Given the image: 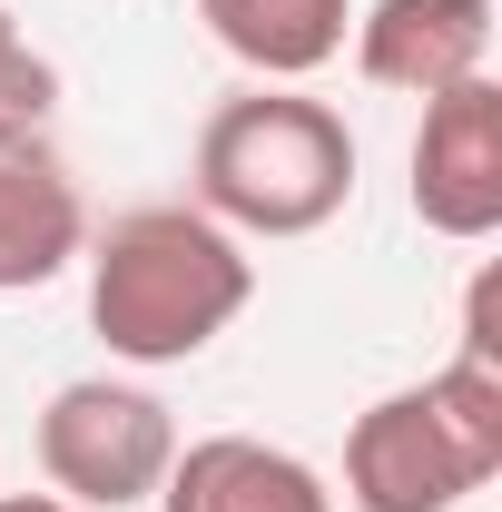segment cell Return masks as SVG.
Here are the masks:
<instances>
[{
  "label": "cell",
  "mask_w": 502,
  "mask_h": 512,
  "mask_svg": "<svg viewBox=\"0 0 502 512\" xmlns=\"http://www.w3.org/2000/svg\"><path fill=\"white\" fill-rule=\"evenodd\" d=\"M256 296V256L207 207H128L89 237V325L119 365H188Z\"/></svg>",
  "instance_id": "cell-1"
},
{
  "label": "cell",
  "mask_w": 502,
  "mask_h": 512,
  "mask_svg": "<svg viewBox=\"0 0 502 512\" xmlns=\"http://www.w3.org/2000/svg\"><path fill=\"white\" fill-rule=\"evenodd\" d=\"M197 197L227 237H315L355 197V128L306 89H247L197 128Z\"/></svg>",
  "instance_id": "cell-2"
},
{
  "label": "cell",
  "mask_w": 502,
  "mask_h": 512,
  "mask_svg": "<svg viewBox=\"0 0 502 512\" xmlns=\"http://www.w3.org/2000/svg\"><path fill=\"white\" fill-rule=\"evenodd\" d=\"M493 473H502V365H473V355L365 404L345 434V503L355 512H453Z\"/></svg>",
  "instance_id": "cell-3"
},
{
  "label": "cell",
  "mask_w": 502,
  "mask_h": 512,
  "mask_svg": "<svg viewBox=\"0 0 502 512\" xmlns=\"http://www.w3.org/2000/svg\"><path fill=\"white\" fill-rule=\"evenodd\" d=\"M178 463V424L148 384H119V375H79L50 394L40 414V473L69 512H128V503H158Z\"/></svg>",
  "instance_id": "cell-4"
},
{
  "label": "cell",
  "mask_w": 502,
  "mask_h": 512,
  "mask_svg": "<svg viewBox=\"0 0 502 512\" xmlns=\"http://www.w3.org/2000/svg\"><path fill=\"white\" fill-rule=\"evenodd\" d=\"M414 217L453 237V247H483L502 227V79H453L443 99H424L414 128Z\"/></svg>",
  "instance_id": "cell-5"
},
{
  "label": "cell",
  "mask_w": 502,
  "mask_h": 512,
  "mask_svg": "<svg viewBox=\"0 0 502 512\" xmlns=\"http://www.w3.org/2000/svg\"><path fill=\"white\" fill-rule=\"evenodd\" d=\"M355 69L404 99H443L493 69V0H375L355 20Z\"/></svg>",
  "instance_id": "cell-6"
},
{
  "label": "cell",
  "mask_w": 502,
  "mask_h": 512,
  "mask_svg": "<svg viewBox=\"0 0 502 512\" xmlns=\"http://www.w3.org/2000/svg\"><path fill=\"white\" fill-rule=\"evenodd\" d=\"M79 247H89V207H79V178L50 148V128L0 138V296L50 286Z\"/></svg>",
  "instance_id": "cell-7"
},
{
  "label": "cell",
  "mask_w": 502,
  "mask_h": 512,
  "mask_svg": "<svg viewBox=\"0 0 502 512\" xmlns=\"http://www.w3.org/2000/svg\"><path fill=\"white\" fill-rule=\"evenodd\" d=\"M158 512H335L325 473L286 444H256V434H197L178 444Z\"/></svg>",
  "instance_id": "cell-8"
},
{
  "label": "cell",
  "mask_w": 502,
  "mask_h": 512,
  "mask_svg": "<svg viewBox=\"0 0 502 512\" xmlns=\"http://www.w3.org/2000/svg\"><path fill=\"white\" fill-rule=\"evenodd\" d=\"M197 20L217 30L227 60H247L276 89H296V79H315V69L345 50L355 0H197Z\"/></svg>",
  "instance_id": "cell-9"
},
{
  "label": "cell",
  "mask_w": 502,
  "mask_h": 512,
  "mask_svg": "<svg viewBox=\"0 0 502 512\" xmlns=\"http://www.w3.org/2000/svg\"><path fill=\"white\" fill-rule=\"evenodd\" d=\"M50 109H60V69L20 40V20H10V0H0V138H40Z\"/></svg>",
  "instance_id": "cell-10"
},
{
  "label": "cell",
  "mask_w": 502,
  "mask_h": 512,
  "mask_svg": "<svg viewBox=\"0 0 502 512\" xmlns=\"http://www.w3.org/2000/svg\"><path fill=\"white\" fill-rule=\"evenodd\" d=\"M0 512H69L60 493H0Z\"/></svg>",
  "instance_id": "cell-11"
}]
</instances>
